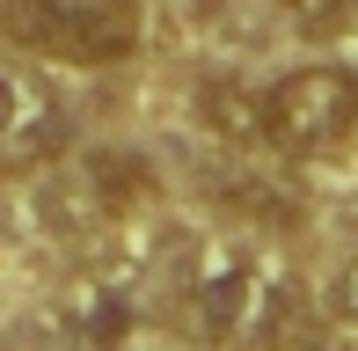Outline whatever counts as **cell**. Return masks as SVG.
Instances as JSON below:
<instances>
[{"label":"cell","instance_id":"1","mask_svg":"<svg viewBox=\"0 0 358 351\" xmlns=\"http://www.w3.org/2000/svg\"><path fill=\"white\" fill-rule=\"evenodd\" d=\"M190 322L213 351H285L307 329L300 293L249 249H213L190 285Z\"/></svg>","mask_w":358,"mask_h":351},{"label":"cell","instance_id":"2","mask_svg":"<svg viewBox=\"0 0 358 351\" xmlns=\"http://www.w3.org/2000/svg\"><path fill=\"white\" fill-rule=\"evenodd\" d=\"M8 44L66 66H117L139 52V0H0Z\"/></svg>","mask_w":358,"mask_h":351},{"label":"cell","instance_id":"3","mask_svg":"<svg viewBox=\"0 0 358 351\" xmlns=\"http://www.w3.org/2000/svg\"><path fill=\"white\" fill-rule=\"evenodd\" d=\"M358 132V73L344 66H292L264 88V139L285 162H322Z\"/></svg>","mask_w":358,"mask_h":351},{"label":"cell","instance_id":"4","mask_svg":"<svg viewBox=\"0 0 358 351\" xmlns=\"http://www.w3.org/2000/svg\"><path fill=\"white\" fill-rule=\"evenodd\" d=\"M66 147V124H59V103L44 95L29 73L0 66V176L44 169L52 154Z\"/></svg>","mask_w":358,"mask_h":351},{"label":"cell","instance_id":"5","mask_svg":"<svg viewBox=\"0 0 358 351\" xmlns=\"http://www.w3.org/2000/svg\"><path fill=\"white\" fill-rule=\"evenodd\" d=\"M205 110H213L220 139H264V95L249 88H205Z\"/></svg>","mask_w":358,"mask_h":351},{"label":"cell","instance_id":"6","mask_svg":"<svg viewBox=\"0 0 358 351\" xmlns=\"http://www.w3.org/2000/svg\"><path fill=\"white\" fill-rule=\"evenodd\" d=\"M278 15L300 29V37H315V44L351 29V0H278Z\"/></svg>","mask_w":358,"mask_h":351},{"label":"cell","instance_id":"7","mask_svg":"<svg viewBox=\"0 0 358 351\" xmlns=\"http://www.w3.org/2000/svg\"><path fill=\"white\" fill-rule=\"evenodd\" d=\"M336 315H344V322L358 329V257H351L344 271H336Z\"/></svg>","mask_w":358,"mask_h":351}]
</instances>
